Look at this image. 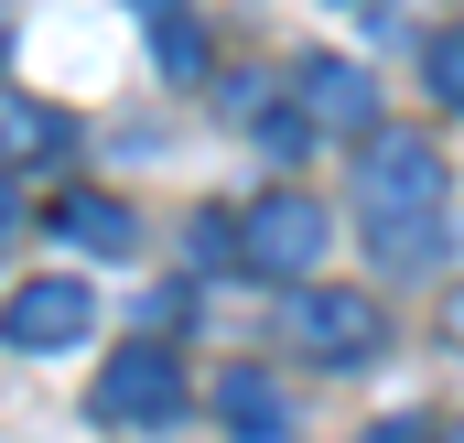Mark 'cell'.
<instances>
[{
	"label": "cell",
	"mask_w": 464,
	"mask_h": 443,
	"mask_svg": "<svg viewBox=\"0 0 464 443\" xmlns=\"http://www.w3.org/2000/svg\"><path fill=\"white\" fill-rule=\"evenodd\" d=\"M217 422H227L237 443H281L292 433V389H281L270 368H227V379H217Z\"/></svg>",
	"instance_id": "obj_7"
},
{
	"label": "cell",
	"mask_w": 464,
	"mask_h": 443,
	"mask_svg": "<svg viewBox=\"0 0 464 443\" xmlns=\"http://www.w3.org/2000/svg\"><path fill=\"white\" fill-rule=\"evenodd\" d=\"M292 109L314 119V130L367 141V130H378V76H367V65H346V54H314V65L292 76Z\"/></svg>",
	"instance_id": "obj_6"
},
{
	"label": "cell",
	"mask_w": 464,
	"mask_h": 443,
	"mask_svg": "<svg viewBox=\"0 0 464 443\" xmlns=\"http://www.w3.org/2000/svg\"><path fill=\"white\" fill-rule=\"evenodd\" d=\"M184 411V357L162 346V335H130L109 368H98V422H173Z\"/></svg>",
	"instance_id": "obj_3"
},
{
	"label": "cell",
	"mask_w": 464,
	"mask_h": 443,
	"mask_svg": "<svg viewBox=\"0 0 464 443\" xmlns=\"http://www.w3.org/2000/svg\"><path fill=\"white\" fill-rule=\"evenodd\" d=\"M367 443H454V433L421 422V411H389V422H367Z\"/></svg>",
	"instance_id": "obj_13"
},
{
	"label": "cell",
	"mask_w": 464,
	"mask_h": 443,
	"mask_svg": "<svg viewBox=\"0 0 464 443\" xmlns=\"http://www.w3.org/2000/svg\"><path fill=\"white\" fill-rule=\"evenodd\" d=\"M87 325H98V292H87L76 271H44V281H11V303H0V335H11V346H33V357L76 346Z\"/></svg>",
	"instance_id": "obj_4"
},
{
	"label": "cell",
	"mask_w": 464,
	"mask_h": 443,
	"mask_svg": "<svg viewBox=\"0 0 464 443\" xmlns=\"http://www.w3.org/2000/svg\"><path fill=\"white\" fill-rule=\"evenodd\" d=\"M184 303H195L184 281H151V292H140V335H173V325H184Z\"/></svg>",
	"instance_id": "obj_12"
},
{
	"label": "cell",
	"mask_w": 464,
	"mask_h": 443,
	"mask_svg": "<svg viewBox=\"0 0 464 443\" xmlns=\"http://www.w3.org/2000/svg\"><path fill=\"white\" fill-rule=\"evenodd\" d=\"M140 22H151L162 76H206V22H195V0H140Z\"/></svg>",
	"instance_id": "obj_9"
},
{
	"label": "cell",
	"mask_w": 464,
	"mask_h": 443,
	"mask_svg": "<svg viewBox=\"0 0 464 443\" xmlns=\"http://www.w3.org/2000/svg\"><path fill=\"white\" fill-rule=\"evenodd\" d=\"M54 238L87 249V260H130V249H140V217H130L119 195H65V206H54Z\"/></svg>",
	"instance_id": "obj_8"
},
{
	"label": "cell",
	"mask_w": 464,
	"mask_h": 443,
	"mask_svg": "<svg viewBox=\"0 0 464 443\" xmlns=\"http://www.w3.org/2000/svg\"><path fill=\"white\" fill-rule=\"evenodd\" d=\"M44 152H65V119L33 109V98H11L0 109V162H44Z\"/></svg>",
	"instance_id": "obj_10"
},
{
	"label": "cell",
	"mask_w": 464,
	"mask_h": 443,
	"mask_svg": "<svg viewBox=\"0 0 464 443\" xmlns=\"http://www.w3.org/2000/svg\"><path fill=\"white\" fill-rule=\"evenodd\" d=\"M421 87H432L443 109H464V22H454V33H432V44H421Z\"/></svg>",
	"instance_id": "obj_11"
},
{
	"label": "cell",
	"mask_w": 464,
	"mask_h": 443,
	"mask_svg": "<svg viewBox=\"0 0 464 443\" xmlns=\"http://www.w3.org/2000/svg\"><path fill=\"white\" fill-rule=\"evenodd\" d=\"M443 206H454V173L421 130H367V162H356V217L378 238L389 271H421L443 249Z\"/></svg>",
	"instance_id": "obj_1"
},
{
	"label": "cell",
	"mask_w": 464,
	"mask_h": 443,
	"mask_svg": "<svg viewBox=\"0 0 464 443\" xmlns=\"http://www.w3.org/2000/svg\"><path fill=\"white\" fill-rule=\"evenodd\" d=\"M324 195H303V184H270V195H248L237 206V271H259V281H314L324 271Z\"/></svg>",
	"instance_id": "obj_2"
},
{
	"label": "cell",
	"mask_w": 464,
	"mask_h": 443,
	"mask_svg": "<svg viewBox=\"0 0 464 443\" xmlns=\"http://www.w3.org/2000/svg\"><path fill=\"white\" fill-rule=\"evenodd\" d=\"M454 443H464V422H454Z\"/></svg>",
	"instance_id": "obj_16"
},
{
	"label": "cell",
	"mask_w": 464,
	"mask_h": 443,
	"mask_svg": "<svg viewBox=\"0 0 464 443\" xmlns=\"http://www.w3.org/2000/svg\"><path fill=\"white\" fill-rule=\"evenodd\" d=\"M281 325H292V346H303V357L346 368V357H367V346H378V303H367V292H335V281H303V292L281 303Z\"/></svg>",
	"instance_id": "obj_5"
},
{
	"label": "cell",
	"mask_w": 464,
	"mask_h": 443,
	"mask_svg": "<svg viewBox=\"0 0 464 443\" xmlns=\"http://www.w3.org/2000/svg\"><path fill=\"white\" fill-rule=\"evenodd\" d=\"M443 335H454V346H464V281H454V292H443Z\"/></svg>",
	"instance_id": "obj_14"
},
{
	"label": "cell",
	"mask_w": 464,
	"mask_h": 443,
	"mask_svg": "<svg viewBox=\"0 0 464 443\" xmlns=\"http://www.w3.org/2000/svg\"><path fill=\"white\" fill-rule=\"evenodd\" d=\"M0 238H11V184H0Z\"/></svg>",
	"instance_id": "obj_15"
}]
</instances>
